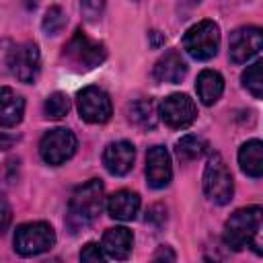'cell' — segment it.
<instances>
[{
    "instance_id": "1",
    "label": "cell",
    "mask_w": 263,
    "mask_h": 263,
    "mask_svg": "<svg viewBox=\"0 0 263 263\" xmlns=\"http://www.w3.org/2000/svg\"><path fill=\"white\" fill-rule=\"evenodd\" d=\"M224 242L234 249H249L255 255H263V208L249 205L236 210L224 224Z\"/></svg>"
},
{
    "instance_id": "2",
    "label": "cell",
    "mask_w": 263,
    "mask_h": 263,
    "mask_svg": "<svg viewBox=\"0 0 263 263\" xmlns=\"http://www.w3.org/2000/svg\"><path fill=\"white\" fill-rule=\"evenodd\" d=\"M103 193L105 189L99 179H90L74 189L66 214V226L70 228V232L84 230L97 220V216L103 210Z\"/></svg>"
},
{
    "instance_id": "3",
    "label": "cell",
    "mask_w": 263,
    "mask_h": 263,
    "mask_svg": "<svg viewBox=\"0 0 263 263\" xmlns=\"http://www.w3.org/2000/svg\"><path fill=\"white\" fill-rule=\"evenodd\" d=\"M62 58L68 62V66L76 72H88L97 66H101L107 58V49L101 41L90 39L84 35V31H76L70 41L62 49Z\"/></svg>"
},
{
    "instance_id": "4",
    "label": "cell",
    "mask_w": 263,
    "mask_h": 263,
    "mask_svg": "<svg viewBox=\"0 0 263 263\" xmlns=\"http://www.w3.org/2000/svg\"><path fill=\"white\" fill-rule=\"evenodd\" d=\"M203 191L210 197V201L218 205H224L232 199V193H234L232 175L218 152H214L208 158V164L203 171Z\"/></svg>"
},
{
    "instance_id": "5",
    "label": "cell",
    "mask_w": 263,
    "mask_h": 263,
    "mask_svg": "<svg viewBox=\"0 0 263 263\" xmlns=\"http://www.w3.org/2000/svg\"><path fill=\"white\" fill-rule=\"evenodd\" d=\"M55 242V232L47 222H27L14 232V251L21 257H33L49 251Z\"/></svg>"
},
{
    "instance_id": "6",
    "label": "cell",
    "mask_w": 263,
    "mask_h": 263,
    "mask_svg": "<svg viewBox=\"0 0 263 263\" xmlns=\"http://www.w3.org/2000/svg\"><path fill=\"white\" fill-rule=\"evenodd\" d=\"M183 47L193 60H210L218 53L220 47V29L214 21H199L193 25L185 37H183Z\"/></svg>"
},
{
    "instance_id": "7",
    "label": "cell",
    "mask_w": 263,
    "mask_h": 263,
    "mask_svg": "<svg viewBox=\"0 0 263 263\" xmlns=\"http://www.w3.org/2000/svg\"><path fill=\"white\" fill-rule=\"evenodd\" d=\"M39 64H41L39 47L33 41L18 43L6 51V66H8L10 74L25 84L35 82V78L39 74Z\"/></svg>"
},
{
    "instance_id": "8",
    "label": "cell",
    "mask_w": 263,
    "mask_h": 263,
    "mask_svg": "<svg viewBox=\"0 0 263 263\" xmlns=\"http://www.w3.org/2000/svg\"><path fill=\"white\" fill-rule=\"evenodd\" d=\"M76 152V136L68 129V127H55L43 134L41 142H39V154L43 158V162L58 166L64 164L66 160L72 158V154Z\"/></svg>"
},
{
    "instance_id": "9",
    "label": "cell",
    "mask_w": 263,
    "mask_h": 263,
    "mask_svg": "<svg viewBox=\"0 0 263 263\" xmlns=\"http://www.w3.org/2000/svg\"><path fill=\"white\" fill-rule=\"evenodd\" d=\"M263 49V29L255 25L238 27L230 33L228 55L234 64H245Z\"/></svg>"
},
{
    "instance_id": "10",
    "label": "cell",
    "mask_w": 263,
    "mask_h": 263,
    "mask_svg": "<svg viewBox=\"0 0 263 263\" xmlns=\"http://www.w3.org/2000/svg\"><path fill=\"white\" fill-rule=\"evenodd\" d=\"M76 105H78L80 117L84 121H88V123H105V121H109V117L113 113L109 95L103 88H99V86L82 88L78 92Z\"/></svg>"
},
{
    "instance_id": "11",
    "label": "cell",
    "mask_w": 263,
    "mask_h": 263,
    "mask_svg": "<svg viewBox=\"0 0 263 263\" xmlns=\"http://www.w3.org/2000/svg\"><path fill=\"white\" fill-rule=\"evenodd\" d=\"M158 115H160V119H162L168 127H173V129H185V127H189V125L195 121V117H197V107H195L193 99H189L187 95L177 92V95L166 97V99L160 103Z\"/></svg>"
},
{
    "instance_id": "12",
    "label": "cell",
    "mask_w": 263,
    "mask_h": 263,
    "mask_svg": "<svg viewBox=\"0 0 263 263\" xmlns=\"http://www.w3.org/2000/svg\"><path fill=\"white\" fill-rule=\"evenodd\" d=\"M146 179L152 189H162L171 183L173 166H171V156H168L166 148L152 146L146 152Z\"/></svg>"
},
{
    "instance_id": "13",
    "label": "cell",
    "mask_w": 263,
    "mask_h": 263,
    "mask_svg": "<svg viewBox=\"0 0 263 263\" xmlns=\"http://www.w3.org/2000/svg\"><path fill=\"white\" fill-rule=\"evenodd\" d=\"M134 158H136V150L127 140H117L111 142L105 152H103V164L111 175H127L134 166Z\"/></svg>"
},
{
    "instance_id": "14",
    "label": "cell",
    "mask_w": 263,
    "mask_h": 263,
    "mask_svg": "<svg viewBox=\"0 0 263 263\" xmlns=\"http://www.w3.org/2000/svg\"><path fill=\"white\" fill-rule=\"evenodd\" d=\"M132 245H134V236H132V232L125 226L109 228L103 234V242H101L105 255L109 259H117V261H123V259L129 257Z\"/></svg>"
},
{
    "instance_id": "15",
    "label": "cell",
    "mask_w": 263,
    "mask_h": 263,
    "mask_svg": "<svg viewBox=\"0 0 263 263\" xmlns=\"http://www.w3.org/2000/svg\"><path fill=\"white\" fill-rule=\"evenodd\" d=\"M138 210H140V195L136 191L121 189V191L113 193L107 199V212L115 220H121V222L134 220L136 214H138Z\"/></svg>"
},
{
    "instance_id": "16",
    "label": "cell",
    "mask_w": 263,
    "mask_h": 263,
    "mask_svg": "<svg viewBox=\"0 0 263 263\" xmlns=\"http://www.w3.org/2000/svg\"><path fill=\"white\" fill-rule=\"evenodd\" d=\"M185 74H187V64L179 51H166L154 66V78L158 82L177 84L185 78Z\"/></svg>"
},
{
    "instance_id": "17",
    "label": "cell",
    "mask_w": 263,
    "mask_h": 263,
    "mask_svg": "<svg viewBox=\"0 0 263 263\" xmlns=\"http://www.w3.org/2000/svg\"><path fill=\"white\" fill-rule=\"evenodd\" d=\"M23 113H25L23 97H18L12 88L2 86V90H0V125L6 129V127L21 123Z\"/></svg>"
},
{
    "instance_id": "18",
    "label": "cell",
    "mask_w": 263,
    "mask_h": 263,
    "mask_svg": "<svg viewBox=\"0 0 263 263\" xmlns=\"http://www.w3.org/2000/svg\"><path fill=\"white\" fill-rule=\"evenodd\" d=\"M238 164L245 175L257 179L263 177V142L261 140H249L238 150Z\"/></svg>"
},
{
    "instance_id": "19",
    "label": "cell",
    "mask_w": 263,
    "mask_h": 263,
    "mask_svg": "<svg viewBox=\"0 0 263 263\" xmlns=\"http://www.w3.org/2000/svg\"><path fill=\"white\" fill-rule=\"evenodd\" d=\"M195 90L203 105H214L224 92V78L216 70H203L197 76Z\"/></svg>"
},
{
    "instance_id": "20",
    "label": "cell",
    "mask_w": 263,
    "mask_h": 263,
    "mask_svg": "<svg viewBox=\"0 0 263 263\" xmlns=\"http://www.w3.org/2000/svg\"><path fill=\"white\" fill-rule=\"evenodd\" d=\"M127 115L129 121L136 123L138 127H154L156 125V107L150 99H142V101H134L127 107Z\"/></svg>"
},
{
    "instance_id": "21",
    "label": "cell",
    "mask_w": 263,
    "mask_h": 263,
    "mask_svg": "<svg viewBox=\"0 0 263 263\" xmlns=\"http://www.w3.org/2000/svg\"><path fill=\"white\" fill-rule=\"evenodd\" d=\"M208 150V144L203 138L199 136H193V134H187L183 136L177 144H175V152L179 156L181 162H189V160H195L199 156H203Z\"/></svg>"
},
{
    "instance_id": "22",
    "label": "cell",
    "mask_w": 263,
    "mask_h": 263,
    "mask_svg": "<svg viewBox=\"0 0 263 263\" xmlns=\"http://www.w3.org/2000/svg\"><path fill=\"white\" fill-rule=\"evenodd\" d=\"M240 80H242V86L255 99H263V60H257L255 64L247 66Z\"/></svg>"
},
{
    "instance_id": "23",
    "label": "cell",
    "mask_w": 263,
    "mask_h": 263,
    "mask_svg": "<svg viewBox=\"0 0 263 263\" xmlns=\"http://www.w3.org/2000/svg\"><path fill=\"white\" fill-rule=\"evenodd\" d=\"M43 111H45V117H49V119H62L70 111V101L64 92H53L45 99Z\"/></svg>"
},
{
    "instance_id": "24",
    "label": "cell",
    "mask_w": 263,
    "mask_h": 263,
    "mask_svg": "<svg viewBox=\"0 0 263 263\" xmlns=\"http://www.w3.org/2000/svg\"><path fill=\"white\" fill-rule=\"evenodd\" d=\"M66 23H68V18L64 14V10L60 6H49L47 12H45V16H43L41 27H43V31L47 35H58L66 27Z\"/></svg>"
},
{
    "instance_id": "25",
    "label": "cell",
    "mask_w": 263,
    "mask_h": 263,
    "mask_svg": "<svg viewBox=\"0 0 263 263\" xmlns=\"http://www.w3.org/2000/svg\"><path fill=\"white\" fill-rule=\"evenodd\" d=\"M80 8L86 21H97L103 14L105 0H80Z\"/></svg>"
},
{
    "instance_id": "26",
    "label": "cell",
    "mask_w": 263,
    "mask_h": 263,
    "mask_svg": "<svg viewBox=\"0 0 263 263\" xmlns=\"http://www.w3.org/2000/svg\"><path fill=\"white\" fill-rule=\"evenodd\" d=\"M105 259H107V255H105L103 247H99L97 242H88L80 251V261H105Z\"/></svg>"
},
{
    "instance_id": "27",
    "label": "cell",
    "mask_w": 263,
    "mask_h": 263,
    "mask_svg": "<svg viewBox=\"0 0 263 263\" xmlns=\"http://www.w3.org/2000/svg\"><path fill=\"white\" fill-rule=\"evenodd\" d=\"M154 261H158V259H168V261H175L177 259V255L171 251V247H158V251L154 253V257H152Z\"/></svg>"
},
{
    "instance_id": "28",
    "label": "cell",
    "mask_w": 263,
    "mask_h": 263,
    "mask_svg": "<svg viewBox=\"0 0 263 263\" xmlns=\"http://www.w3.org/2000/svg\"><path fill=\"white\" fill-rule=\"evenodd\" d=\"M8 222H10V208H8L6 199L2 197V230H6Z\"/></svg>"
}]
</instances>
